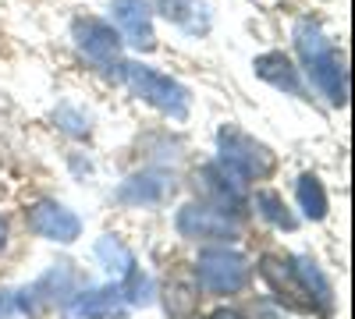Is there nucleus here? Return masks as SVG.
Segmentation results:
<instances>
[{
  "instance_id": "nucleus-1",
  "label": "nucleus",
  "mask_w": 355,
  "mask_h": 319,
  "mask_svg": "<svg viewBox=\"0 0 355 319\" xmlns=\"http://www.w3.org/2000/svg\"><path fill=\"white\" fill-rule=\"evenodd\" d=\"M295 46L302 53V64L313 78V85L327 96L334 107L348 103V75H345V61L334 53V46L327 43L323 28L313 18H299L295 21Z\"/></svg>"
},
{
  "instance_id": "nucleus-2",
  "label": "nucleus",
  "mask_w": 355,
  "mask_h": 319,
  "mask_svg": "<svg viewBox=\"0 0 355 319\" xmlns=\"http://www.w3.org/2000/svg\"><path fill=\"white\" fill-rule=\"evenodd\" d=\"M121 78H125V85L139 100H146L150 107L164 110L167 118H174V121H185L189 118V89H185L182 82H174L171 75H160L157 68L125 61L121 64Z\"/></svg>"
},
{
  "instance_id": "nucleus-3",
  "label": "nucleus",
  "mask_w": 355,
  "mask_h": 319,
  "mask_svg": "<svg viewBox=\"0 0 355 319\" xmlns=\"http://www.w3.org/2000/svg\"><path fill=\"white\" fill-rule=\"evenodd\" d=\"M217 149H220V163L227 170H234L242 181H256V178H266V174H274V153L256 142L252 135L239 131V128H220L217 131Z\"/></svg>"
},
{
  "instance_id": "nucleus-4",
  "label": "nucleus",
  "mask_w": 355,
  "mask_h": 319,
  "mask_svg": "<svg viewBox=\"0 0 355 319\" xmlns=\"http://www.w3.org/2000/svg\"><path fill=\"white\" fill-rule=\"evenodd\" d=\"M196 280L210 295H239L249 284V259L231 248H206L196 259Z\"/></svg>"
},
{
  "instance_id": "nucleus-5",
  "label": "nucleus",
  "mask_w": 355,
  "mask_h": 319,
  "mask_svg": "<svg viewBox=\"0 0 355 319\" xmlns=\"http://www.w3.org/2000/svg\"><path fill=\"white\" fill-rule=\"evenodd\" d=\"M75 46L93 61L103 75H121V36L100 18H75L71 21Z\"/></svg>"
},
{
  "instance_id": "nucleus-6",
  "label": "nucleus",
  "mask_w": 355,
  "mask_h": 319,
  "mask_svg": "<svg viewBox=\"0 0 355 319\" xmlns=\"http://www.w3.org/2000/svg\"><path fill=\"white\" fill-rule=\"evenodd\" d=\"M178 235L189 241H234L242 230L210 202H189V206L178 210Z\"/></svg>"
},
{
  "instance_id": "nucleus-7",
  "label": "nucleus",
  "mask_w": 355,
  "mask_h": 319,
  "mask_svg": "<svg viewBox=\"0 0 355 319\" xmlns=\"http://www.w3.org/2000/svg\"><path fill=\"white\" fill-rule=\"evenodd\" d=\"M196 185L202 188L206 199H210V206H217L220 213H242L245 210V181L234 170H227L220 160L206 163L196 174Z\"/></svg>"
},
{
  "instance_id": "nucleus-8",
  "label": "nucleus",
  "mask_w": 355,
  "mask_h": 319,
  "mask_svg": "<svg viewBox=\"0 0 355 319\" xmlns=\"http://www.w3.org/2000/svg\"><path fill=\"white\" fill-rule=\"evenodd\" d=\"M110 11H114V21L121 28L125 43H132L135 50H153L157 46L153 8L146 4V0H114Z\"/></svg>"
},
{
  "instance_id": "nucleus-9",
  "label": "nucleus",
  "mask_w": 355,
  "mask_h": 319,
  "mask_svg": "<svg viewBox=\"0 0 355 319\" xmlns=\"http://www.w3.org/2000/svg\"><path fill=\"white\" fill-rule=\"evenodd\" d=\"M28 227H33L40 238L61 241V245H68L82 235V220L68 206H61V202H36V206L28 210Z\"/></svg>"
},
{
  "instance_id": "nucleus-10",
  "label": "nucleus",
  "mask_w": 355,
  "mask_h": 319,
  "mask_svg": "<svg viewBox=\"0 0 355 319\" xmlns=\"http://www.w3.org/2000/svg\"><path fill=\"white\" fill-rule=\"evenodd\" d=\"M71 284H75V273L68 270V263H61V266H53L46 277H40L33 287H25L21 298H18V305H21V312H28V316H43L46 309H53L57 302L71 291Z\"/></svg>"
},
{
  "instance_id": "nucleus-11",
  "label": "nucleus",
  "mask_w": 355,
  "mask_h": 319,
  "mask_svg": "<svg viewBox=\"0 0 355 319\" xmlns=\"http://www.w3.org/2000/svg\"><path fill=\"white\" fill-rule=\"evenodd\" d=\"M259 273H263V280H266V284L274 287V295L281 298V305H284V309H291V312H313V302H309V295L302 291L299 277H295V270H291V266H284L281 259L263 255V259H259Z\"/></svg>"
},
{
  "instance_id": "nucleus-12",
  "label": "nucleus",
  "mask_w": 355,
  "mask_h": 319,
  "mask_svg": "<svg viewBox=\"0 0 355 319\" xmlns=\"http://www.w3.org/2000/svg\"><path fill=\"white\" fill-rule=\"evenodd\" d=\"M171 192H174V181L164 170H142V174H132L117 188V202H125V206H160V202L171 199Z\"/></svg>"
},
{
  "instance_id": "nucleus-13",
  "label": "nucleus",
  "mask_w": 355,
  "mask_h": 319,
  "mask_svg": "<svg viewBox=\"0 0 355 319\" xmlns=\"http://www.w3.org/2000/svg\"><path fill=\"white\" fill-rule=\"evenodd\" d=\"M128 309L121 287H93V291H82L71 305V316L78 319H121Z\"/></svg>"
},
{
  "instance_id": "nucleus-14",
  "label": "nucleus",
  "mask_w": 355,
  "mask_h": 319,
  "mask_svg": "<svg viewBox=\"0 0 355 319\" xmlns=\"http://www.w3.org/2000/svg\"><path fill=\"white\" fill-rule=\"evenodd\" d=\"M252 68H256V75H259L263 82H270L274 89L291 93V96H306V85H302V78H299V68H295L284 53H277V50L259 53L256 61H252Z\"/></svg>"
},
{
  "instance_id": "nucleus-15",
  "label": "nucleus",
  "mask_w": 355,
  "mask_h": 319,
  "mask_svg": "<svg viewBox=\"0 0 355 319\" xmlns=\"http://www.w3.org/2000/svg\"><path fill=\"white\" fill-rule=\"evenodd\" d=\"M157 8H160V15L167 21H174L189 36H206L210 33V11H206V0H160Z\"/></svg>"
},
{
  "instance_id": "nucleus-16",
  "label": "nucleus",
  "mask_w": 355,
  "mask_h": 319,
  "mask_svg": "<svg viewBox=\"0 0 355 319\" xmlns=\"http://www.w3.org/2000/svg\"><path fill=\"white\" fill-rule=\"evenodd\" d=\"M291 270H295V277H299V284H302V291L309 295V302H313L316 309H323V312H331V309H334V291H331V280L323 277V270L313 263L309 255L291 259Z\"/></svg>"
},
{
  "instance_id": "nucleus-17",
  "label": "nucleus",
  "mask_w": 355,
  "mask_h": 319,
  "mask_svg": "<svg viewBox=\"0 0 355 319\" xmlns=\"http://www.w3.org/2000/svg\"><path fill=\"white\" fill-rule=\"evenodd\" d=\"M295 192H299V206H302V213L309 220H323V217H327V192H323L316 174H302L299 185H295Z\"/></svg>"
},
{
  "instance_id": "nucleus-18",
  "label": "nucleus",
  "mask_w": 355,
  "mask_h": 319,
  "mask_svg": "<svg viewBox=\"0 0 355 319\" xmlns=\"http://www.w3.org/2000/svg\"><path fill=\"white\" fill-rule=\"evenodd\" d=\"M256 210H259V217H263L266 224H274V227H281V230H295V227H299L295 213L284 206V199L274 195V192H256Z\"/></svg>"
},
{
  "instance_id": "nucleus-19",
  "label": "nucleus",
  "mask_w": 355,
  "mask_h": 319,
  "mask_svg": "<svg viewBox=\"0 0 355 319\" xmlns=\"http://www.w3.org/2000/svg\"><path fill=\"white\" fill-rule=\"evenodd\" d=\"M96 255L103 259V266H107L110 273H117V277H125V273L135 266V255L121 245V238H114V235H107V238L96 241Z\"/></svg>"
},
{
  "instance_id": "nucleus-20",
  "label": "nucleus",
  "mask_w": 355,
  "mask_h": 319,
  "mask_svg": "<svg viewBox=\"0 0 355 319\" xmlns=\"http://www.w3.org/2000/svg\"><path fill=\"white\" fill-rule=\"evenodd\" d=\"M121 295H125L128 305H150V302H153V284H150V277H146V273H139V270L132 266V270L125 273Z\"/></svg>"
},
{
  "instance_id": "nucleus-21",
  "label": "nucleus",
  "mask_w": 355,
  "mask_h": 319,
  "mask_svg": "<svg viewBox=\"0 0 355 319\" xmlns=\"http://www.w3.org/2000/svg\"><path fill=\"white\" fill-rule=\"evenodd\" d=\"M53 118H57V125H61V131H68L71 138H89V121L82 118L71 103H61Z\"/></svg>"
},
{
  "instance_id": "nucleus-22",
  "label": "nucleus",
  "mask_w": 355,
  "mask_h": 319,
  "mask_svg": "<svg viewBox=\"0 0 355 319\" xmlns=\"http://www.w3.org/2000/svg\"><path fill=\"white\" fill-rule=\"evenodd\" d=\"M210 319H242V316H239V312H231V309H217Z\"/></svg>"
},
{
  "instance_id": "nucleus-23",
  "label": "nucleus",
  "mask_w": 355,
  "mask_h": 319,
  "mask_svg": "<svg viewBox=\"0 0 355 319\" xmlns=\"http://www.w3.org/2000/svg\"><path fill=\"white\" fill-rule=\"evenodd\" d=\"M4 245H8V224L0 220V248H4Z\"/></svg>"
},
{
  "instance_id": "nucleus-24",
  "label": "nucleus",
  "mask_w": 355,
  "mask_h": 319,
  "mask_svg": "<svg viewBox=\"0 0 355 319\" xmlns=\"http://www.w3.org/2000/svg\"><path fill=\"white\" fill-rule=\"evenodd\" d=\"M0 309H4V295H0Z\"/></svg>"
}]
</instances>
